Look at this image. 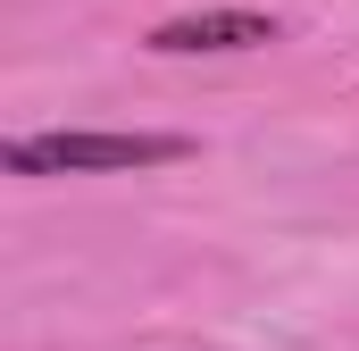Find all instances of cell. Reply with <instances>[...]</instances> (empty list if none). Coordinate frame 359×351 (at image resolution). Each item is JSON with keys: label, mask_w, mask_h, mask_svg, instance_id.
<instances>
[{"label": "cell", "mask_w": 359, "mask_h": 351, "mask_svg": "<svg viewBox=\"0 0 359 351\" xmlns=\"http://www.w3.org/2000/svg\"><path fill=\"white\" fill-rule=\"evenodd\" d=\"M192 143L184 134H92V126H67V134H17L0 159L8 176H109V168H168Z\"/></svg>", "instance_id": "1"}, {"label": "cell", "mask_w": 359, "mask_h": 351, "mask_svg": "<svg viewBox=\"0 0 359 351\" xmlns=\"http://www.w3.org/2000/svg\"><path fill=\"white\" fill-rule=\"evenodd\" d=\"M259 42H276V17H259V8H201V17H168L151 34V51H168V59H192V51H259Z\"/></svg>", "instance_id": "2"}]
</instances>
